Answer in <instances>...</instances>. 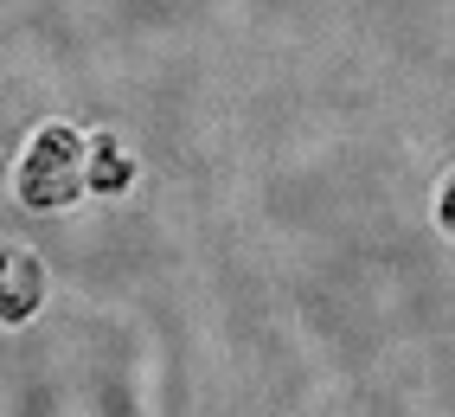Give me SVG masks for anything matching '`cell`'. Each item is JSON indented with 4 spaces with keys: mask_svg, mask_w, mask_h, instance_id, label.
<instances>
[{
    "mask_svg": "<svg viewBox=\"0 0 455 417\" xmlns=\"http://www.w3.org/2000/svg\"><path fill=\"white\" fill-rule=\"evenodd\" d=\"M39 302H45V263H39V251L0 237V327H26L39 315Z\"/></svg>",
    "mask_w": 455,
    "mask_h": 417,
    "instance_id": "7a4b0ae2",
    "label": "cell"
},
{
    "mask_svg": "<svg viewBox=\"0 0 455 417\" xmlns=\"http://www.w3.org/2000/svg\"><path fill=\"white\" fill-rule=\"evenodd\" d=\"M436 225L455 237V173H449V180H443V193H436Z\"/></svg>",
    "mask_w": 455,
    "mask_h": 417,
    "instance_id": "277c9868",
    "label": "cell"
},
{
    "mask_svg": "<svg viewBox=\"0 0 455 417\" xmlns=\"http://www.w3.org/2000/svg\"><path fill=\"white\" fill-rule=\"evenodd\" d=\"M84 180H90V193H103V199L129 193V187H135V155H129L116 135H90V167H84Z\"/></svg>",
    "mask_w": 455,
    "mask_h": 417,
    "instance_id": "3957f363",
    "label": "cell"
},
{
    "mask_svg": "<svg viewBox=\"0 0 455 417\" xmlns=\"http://www.w3.org/2000/svg\"><path fill=\"white\" fill-rule=\"evenodd\" d=\"M84 167H90V141L71 123H45L13 167V199L26 213H65L77 193H90Z\"/></svg>",
    "mask_w": 455,
    "mask_h": 417,
    "instance_id": "6da1fadb",
    "label": "cell"
}]
</instances>
